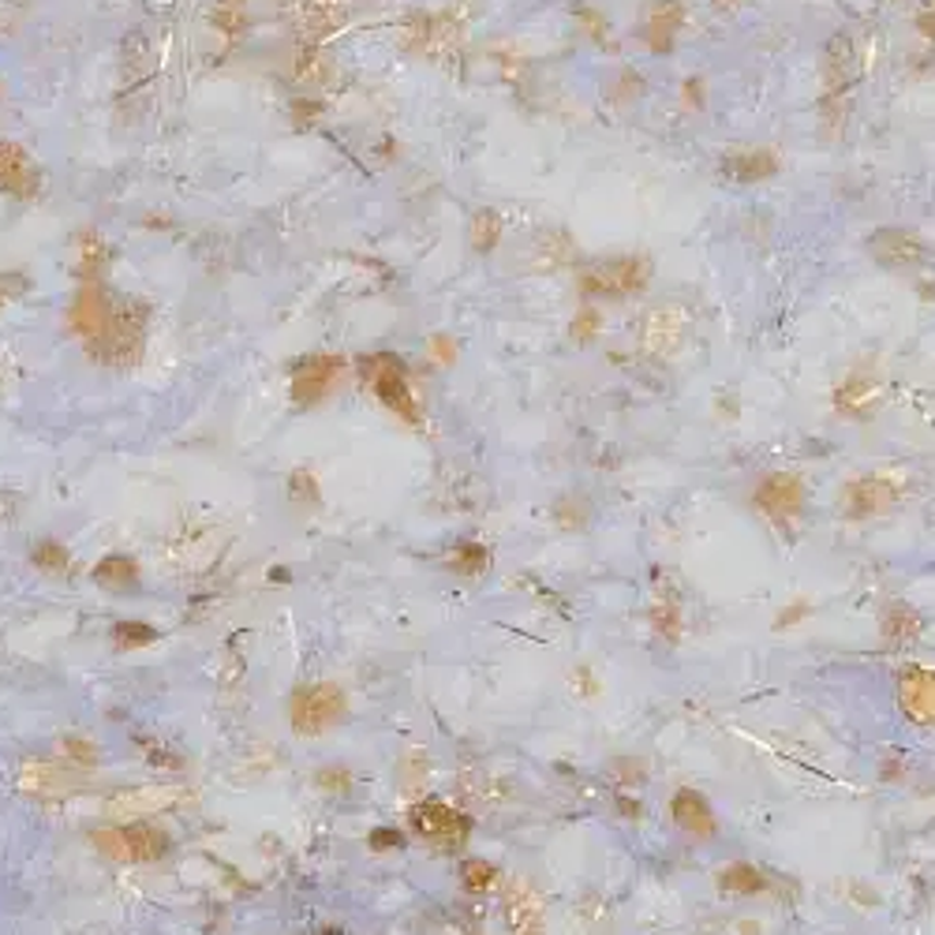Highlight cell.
Returning <instances> with one entry per match:
<instances>
[{"instance_id": "3957f363", "label": "cell", "mask_w": 935, "mask_h": 935, "mask_svg": "<svg viewBox=\"0 0 935 935\" xmlns=\"http://www.w3.org/2000/svg\"><path fill=\"white\" fill-rule=\"evenodd\" d=\"M412 820H416L419 835H424L438 849H453V846H460V842L468 838V820L460 812H453L450 805H442V801L419 805Z\"/></svg>"}, {"instance_id": "5b68a950", "label": "cell", "mask_w": 935, "mask_h": 935, "mask_svg": "<svg viewBox=\"0 0 935 935\" xmlns=\"http://www.w3.org/2000/svg\"><path fill=\"white\" fill-rule=\"evenodd\" d=\"M505 909H509V924L517 935H539V928H543V902H539L528 887H517V883H513L509 898H505Z\"/></svg>"}, {"instance_id": "8992f818", "label": "cell", "mask_w": 935, "mask_h": 935, "mask_svg": "<svg viewBox=\"0 0 935 935\" xmlns=\"http://www.w3.org/2000/svg\"><path fill=\"white\" fill-rule=\"evenodd\" d=\"M719 883H722V890H737V895H756V890L768 887V880H763L753 864H730V869L719 872Z\"/></svg>"}, {"instance_id": "7a4b0ae2", "label": "cell", "mask_w": 935, "mask_h": 935, "mask_svg": "<svg viewBox=\"0 0 935 935\" xmlns=\"http://www.w3.org/2000/svg\"><path fill=\"white\" fill-rule=\"evenodd\" d=\"M101 854H113L121 861H147V857L162 854V835L147 823H131V827H109L94 835Z\"/></svg>"}, {"instance_id": "9c48e42d", "label": "cell", "mask_w": 935, "mask_h": 935, "mask_svg": "<svg viewBox=\"0 0 935 935\" xmlns=\"http://www.w3.org/2000/svg\"><path fill=\"white\" fill-rule=\"evenodd\" d=\"M370 842H375L378 849H390V846H401V835H397V831H375Z\"/></svg>"}, {"instance_id": "ba28073f", "label": "cell", "mask_w": 935, "mask_h": 935, "mask_svg": "<svg viewBox=\"0 0 935 935\" xmlns=\"http://www.w3.org/2000/svg\"><path fill=\"white\" fill-rule=\"evenodd\" d=\"M116 636H121L124 644H147V640L154 636V629H147V626H131V629L121 626V629H116Z\"/></svg>"}, {"instance_id": "277c9868", "label": "cell", "mask_w": 935, "mask_h": 935, "mask_svg": "<svg viewBox=\"0 0 935 935\" xmlns=\"http://www.w3.org/2000/svg\"><path fill=\"white\" fill-rule=\"evenodd\" d=\"M670 816L685 835L693 838H711L715 835V816H711V805L704 801L696 789H678L673 794V805H670Z\"/></svg>"}, {"instance_id": "6da1fadb", "label": "cell", "mask_w": 935, "mask_h": 935, "mask_svg": "<svg viewBox=\"0 0 935 935\" xmlns=\"http://www.w3.org/2000/svg\"><path fill=\"white\" fill-rule=\"evenodd\" d=\"M349 711V700L337 685H311L300 688L292 700V726L300 734H323V730L337 726Z\"/></svg>"}, {"instance_id": "52a82bcc", "label": "cell", "mask_w": 935, "mask_h": 935, "mask_svg": "<svg viewBox=\"0 0 935 935\" xmlns=\"http://www.w3.org/2000/svg\"><path fill=\"white\" fill-rule=\"evenodd\" d=\"M460 883H465V890H487L494 883V869L487 861H465L460 864Z\"/></svg>"}]
</instances>
